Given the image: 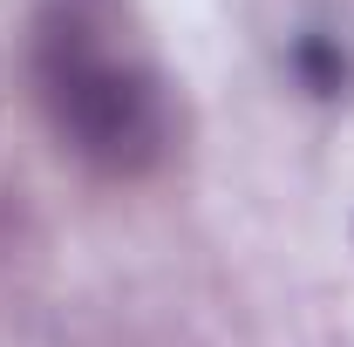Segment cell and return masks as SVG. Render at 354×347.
Segmentation results:
<instances>
[{"instance_id": "6da1fadb", "label": "cell", "mask_w": 354, "mask_h": 347, "mask_svg": "<svg viewBox=\"0 0 354 347\" xmlns=\"http://www.w3.org/2000/svg\"><path fill=\"white\" fill-rule=\"evenodd\" d=\"M35 95L62 150L109 177L157 171L177 143L171 82L88 0H55L35 28Z\"/></svg>"}, {"instance_id": "7a4b0ae2", "label": "cell", "mask_w": 354, "mask_h": 347, "mask_svg": "<svg viewBox=\"0 0 354 347\" xmlns=\"http://www.w3.org/2000/svg\"><path fill=\"white\" fill-rule=\"evenodd\" d=\"M293 68L307 75V88H313V95H334V88L348 82V55H341L334 41H320V35H307V41L293 48Z\"/></svg>"}]
</instances>
